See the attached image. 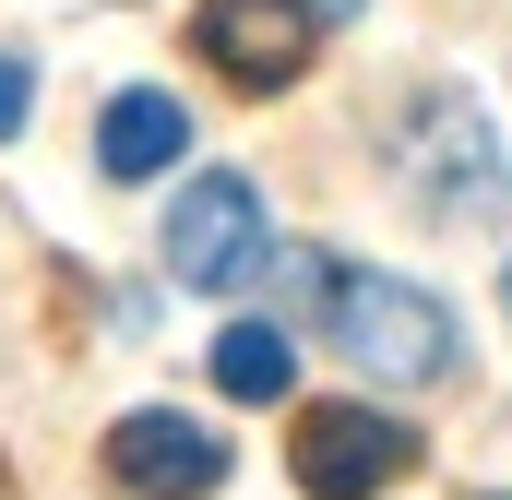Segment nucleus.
Returning a JSON list of instances; mask_svg holds the SVG:
<instances>
[{
  "label": "nucleus",
  "instance_id": "nucleus-1",
  "mask_svg": "<svg viewBox=\"0 0 512 500\" xmlns=\"http://www.w3.org/2000/svg\"><path fill=\"white\" fill-rule=\"evenodd\" d=\"M322 322L370 381H441L453 370V310L405 274H322Z\"/></svg>",
  "mask_w": 512,
  "mask_h": 500
},
{
  "label": "nucleus",
  "instance_id": "nucleus-7",
  "mask_svg": "<svg viewBox=\"0 0 512 500\" xmlns=\"http://www.w3.org/2000/svg\"><path fill=\"white\" fill-rule=\"evenodd\" d=\"M179 155H191V108L155 96V84H120L108 120H96V167H108V179H167Z\"/></svg>",
  "mask_w": 512,
  "mask_h": 500
},
{
  "label": "nucleus",
  "instance_id": "nucleus-3",
  "mask_svg": "<svg viewBox=\"0 0 512 500\" xmlns=\"http://www.w3.org/2000/svg\"><path fill=\"white\" fill-rule=\"evenodd\" d=\"M262 262H274L262 191L239 179V167H203V179L167 203V274H179V286H203V298H227V286H251Z\"/></svg>",
  "mask_w": 512,
  "mask_h": 500
},
{
  "label": "nucleus",
  "instance_id": "nucleus-8",
  "mask_svg": "<svg viewBox=\"0 0 512 500\" xmlns=\"http://www.w3.org/2000/svg\"><path fill=\"white\" fill-rule=\"evenodd\" d=\"M203 370H215V393H227V405H286V381H298V346H286L274 322H227Z\"/></svg>",
  "mask_w": 512,
  "mask_h": 500
},
{
  "label": "nucleus",
  "instance_id": "nucleus-10",
  "mask_svg": "<svg viewBox=\"0 0 512 500\" xmlns=\"http://www.w3.org/2000/svg\"><path fill=\"white\" fill-rule=\"evenodd\" d=\"M501 298H512V274H501Z\"/></svg>",
  "mask_w": 512,
  "mask_h": 500
},
{
  "label": "nucleus",
  "instance_id": "nucleus-2",
  "mask_svg": "<svg viewBox=\"0 0 512 500\" xmlns=\"http://www.w3.org/2000/svg\"><path fill=\"white\" fill-rule=\"evenodd\" d=\"M405 179H417V203L441 215V227H489L501 215V131L477 96H417L405 108Z\"/></svg>",
  "mask_w": 512,
  "mask_h": 500
},
{
  "label": "nucleus",
  "instance_id": "nucleus-4",
  "mask_svg": "<svg viewBox=\"0 0 512 500\" xmlns=\"http://www.w3.org/2000/svg\"><path fill=\"white\" fill-rule=\"evenodd\" d=\"M191 48H203L239 96H274V84L310 72L322 12H310V0H203V12H191Z\"/></svg>",
  "mask_w": 512,
  "mask_h": 500
},
{
  "label": "nucleus",
  "instance_id": "nucleus-5",
  "mask_svg": "<svg viewBox=\"0 0 512 500\" xmlns=\"http://www.w3.org/2000/svg\"><path fill=\"white\" fill-rule=\"evenodd\" d=\"M417 465V429L382 405H310L298 417V489L310 500H370Z\"/></svg>",
  "mask_w": 512,
  "mask_h": 500
},
{
  "label": "nucleus",
  "instance_id": "nucleus-9",
  "mask_svg": "<svg viewBox=\"0 0 512 500\" xmlns=\"http://www.w3.org/2000/svg\"><path fill=\"white\" fill-rule=\"evenodd\" d=\"M24 108H36V72H24V60H12V48H0V143H12V131H24Z\"/></svg>",
  "mask_w": 512,
  "mask_h": 500
},
{
  "label": "nucleus",
  "instance_id": "nucleus-6",
  "mask_svg": "<svg viewBox=\"0 0 512 500\" xmlns=\"http://www.w3.org/2000/svg\"><path fill=\"white\" fill-rule=\"evenodd\" d=\"M108 477L131 500H215L227 489V441L203 417H179V405H131L108 429Z\"/></svg>",
  "mask_w": 512,
  "mask_h": 500
}]
</instances>
